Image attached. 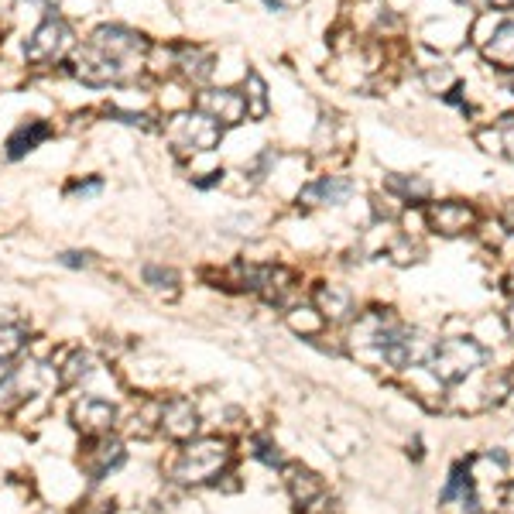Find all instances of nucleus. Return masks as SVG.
Here are the masks:
<instances>
[{
	"mask_svg": "<svg viewBox=\"0 0 514 514\" xmlns=\"http://www.w3.org/2000/svg\"><path fill=\"white\" fill-rule=\"evenodd\" d=\"M234 460V449H230L227 439H189L186 449L179 453L172 467V477L186 487H196V484H213L223 470L230 467Z\"/></svg>",
	"mask_w": 514,
	"mask_h": 514,
	"instance_id": "obj_1",
	"label": "nucleus"
},
{
	"mask_svg": "<svg viewBox=\"0 0 514 514\" xmlns=\"http://www.w3.org/2000/svg\"><path fill=\"white\" fill-rule=\"evenodd\" d=\"M72 48H76V31H72V24L66 18H59L55 11H48L42 24H38L28 35V42H24V59H28L31 66H55V62L72 55Z\"/></svg>",
	"mask_w": 514,
	"mask_h": 514,
	"instance_id": "obj_2",
	"label": "nucleus"
},
{
	"mask_svg": "<svg viewBox=\"0 0 514 514\" xmlns=\"http://www.w3.org/2000/svg\"><path fill=\"white\" fill-rule=\"evenodd\" d=\"M168 144H172L179 155H199V151H213L223 141V127L210 120L206 114H199L196 107L182 110V114L168 117Z\"/></svg>",
	"mask_w": 514,
	"mask_h": 514,
	"instance_id": "obj_3",
	"label": "nucleus"
},
{
	"mask_svg": "<svg viewBox=\"0 0 514 514\" xmlns=\"http://www.w3.org/2000/svg\"><path fill=\"white\" fill-rule=\"evenodd\" d=\"M90 45L100 48L107 59L120 62L124 69H131L134 76L141 72L144 59H148V48H151L148 38H144L141 31L127 28V24H100L90 35Z\"/></svg>",
	"mask_w": 514,
	"mask_h": 514,
	"instance_id": "obj_4",
	"label": "nucleus"
},
{
	"mask_svg": "<svg viewBox=\"0 0 514 514\" xmlns=\"http://www.w3.org/2000/svg\"><path fill=\"white\" fill-rule=\"evenodd\" d=\"M425 364H429V371L443 384H456L484 364V347H480L477 340H467V336H460V340H443L439 347H432Z\"/></svg>",
	"mask_w": 514,
	"mask_h": 514,
	"instance_id": "obj_5",
	"label": "nucleus"
},
{
	"mask_svg": "<svg viewBox=\"0 0 514 514\" xmlns=\"http://www.w3.org/2000/svg\"><path fill=\"white\" fill-rule=\"evenodd\" d=\"M72 72H76L86 86H117V83L134 79L131 69H124L120 62L107 59V55H103L100 48H93L90 42L72 48Z\"/></svg>",
	"mask_w": 514,
	"mask_h": 514,
	"instance_id": "obj_6",
	"label": "nucleus"
},
{
	"mask_svg": "<svg viewBox=\"0 0 514 514\" xmlns=\"http://www.w3.org/2000/svg\"><path fill=\"white\" fill-rule=\"evenodd\" d=\"M196 110L206 114L210 120H216L220 127H234L240 120L247 117V107H244V93L237 90H199L196 93Z\"/></svg>",
	"mask_w": 514,
	"mask_h": 514,
	"instance_id": "obj_7",
	"label": "nucleus"
},
{
	"mask_svg": "<svg viewBox=\"0 0 514 514\" xmlns=\"http://www.w3.org/2000/svg\"><path fill=\"white\" fill-rule=\"evenodd\" d=\"M117 422V405L107 398H96V395H86L72 405V425H76L83 436H107Z\"/></svg>",
	"mask_w": 514,
	"mask_h": 514,
	"instance_id": "obj_8",
	"label": "nucleus"
},
{
	"mask_svg": "<svg viewBox=\"0 0 514 514\" xmlns=\"http://www.w3.org/2000/svg\"><path fill=\"white\" fill-rule=\"evenodd\" d=\"M158 429L165 432L175 443H189L199 429V412L192 405V398H168L158 408Z\"/></svg>",
	"mask_w": 514,
	"mask_h": 514,
	"instance_id": "obj_9",
	"label": "nucleus"
},
{
	"mask_svg": "<svg viewBox=\"0 0 514 514\" xmlns=\"http://www.w3.org/2000/svg\"><path fill=\"white\" fill-rule=\"evenodd\" d=\"M38 381H42V367L38 364H0V412H11L21 398H28L38 388Z\"/></svg>",
	"mask_w": 514,
	"mask_h": 514,
	"instance_id": "obj_10",
	"label": "nucleus"
},
{
	"mask_svg": "<svg viewBox=\"0 0 514 514\" xmlns=\"http://www.w3.org/2000/svg\"><path fill=\"white\" fill-rule=\"evenodd\" d=\"M124 456V443L107 432V436H93V449H86L83 467L90 473V480H103L110 477V470H117L124 463Z\"/></svg>",
	"mask_w": 514,
	"mask_h": 514,
	"instance_id": "obj_11",
	"label": "nucleus"
},
{
	"mask_svg": "<svg viewBox=\"0 0 514 514\" xmlns=\"http://www.w3.org/2000/svg\"><path fill=\"white\" fill-rule=\"evenodd\" d=\"M425 216H429V227L446 237L463 234V230H470L473 223H477V213H473L467 203H432L429 210H425Z\"/></svg>",
	"mask_w": 514,
	"mask_h": 514,
	"instance_id": "obj_12",
	"label": "nucleus"
},
{
	"mask_svg": "<svg viewBox=\"0 0 514 514\" xmlns=\"http://www.w3.org/2000/svg\"><path fill=\"white\" fill-rule=\"evenodd\" d=\"M175 76L189 86H203L213 76V55L199 45H179L175 48Z\"/></svg>",
	"mask_w": 514,
	"mask_h": 514,
	"instance_id": "obj_13",
	"label": "nucleus"
},
{
	"mask_svg": "<svg viewBox=\"0 0 514 514\" xmlns=\"http://www.w3.org/2000/svg\"><path fill=\"white\" fill-rule=\"evenodd\" d=\"M353 192V179L347 175H323V179H316L312 186H305L299 192V203L305 206H340L347 203Z\"/></svg>",
	"mask_w": 514,
	"mask_h": 514,
	"instance_id": "obj_14",
	"label": "nucleus"
},
{
	"mask_svg": "<svg viewBox=\"0 0 514 514\" xmlns=\"http://www.w3.org/2000/svg\"><path fill=\"white\" fill-rule=\"evenodd\" d=\"M55 134V127L48 124V120H24V124L18 127V131L11 134V138H7V158H11V162H18V158H24V155H31V151L38 148V144L42 141H48Z\"/></svg>",
	"mask_w": 514,
	"mask_h": 514,
	"instance_id": "obj_15",
	"label": "nucleus"
},
{
	"mask_svg": "<svg viewBox=\"0 0 514 514\" xmlns=\"http://www.w3.org/2000/svg\"><path fill=\"white\" fill-rule=\"evenodd\" d=\"M439 504H443V511H460V514H480V501H477V491H473V480L463 473V467L453 470V477H449L443 497H439Z\"/></svg>",
	"mask_w": 514,
	"mask_h": 514,
	"instance_id": "obj_16",
	"label": "nucleus"
},
{
	"mask_svg": "<svg viewBox=\"0 0 514 514\" xmlns=\"http://www.w3.org/2000/svg\"><path fill=\"white\" fill-rule=\"evenodd\" d=\"M285 484H288V494H292V501L299 504V508H312V504L323 497V480L316 477L312 470L305 467H288L285 470Z\"/></svg>",
	"mask_w": 514,
	"mask_h": 514,
	"instance_id": "obj_17",
	"label": "nucleus"
},
{
	"mask_svg": "<svg viewBox=\"0 0 514 514\" xmlns=\"http://www.w3.org/2000/svg\"><path fill=\"white\" fill-rule=\"evenodd\" d=\"M316 302H319V316L329 319V323H343V319H350V312H353L350 292L347 288H336V285H319Z\"/></svg>",
	"mask_w": 514,
	"mask_h": 514,
	"instance_id": "obj_18",
	"label": "nucleus"
},
{
	"mask_svg": "<svg viewBox=\"0 0 514 514\" xmlns=\"http://www.w3.org/2000/svg\"><path fill=\"white\" fill-rule=\"evenodd\" d=\"M484 55L501 69H514V21H504L484 45Z\"/></svg>",
	"mask_w": 514,
	"mask_h": 514,
	"instance_id": "obj_19",
	"label": "nucleus"
},
{
	"mask_svg": "<svg viewBox=\"0 0 514 514\" xmlns=\"http://www.w3.org/2000/svg\"><path fill=\"white\" fill-rule=\"evenodd\" d=\"M244 107H247V117H254V120L268 117V110H271L268 86H264V79L257 76V72H247L244 76Z\"/></svg>",
	"mask_w": 514,
	"mask_h": 514,
	"instance_id": "obj_20",
	"label": "nucleus"
},
{
	"mask_svg": "<svg viewBox=\"0 0 514 514\" xmlns=\"http://www.w3.org/2000/svg\"><path fill=\"white\" fill-rule=\"evenodd\" d=\"M28 343V329L21 323H0V364H11Z\"/></svg>",
	"mask_w": 514,
	"mask_h": 514,
	"instance_id": "obj_21",
	"label": "nucleus"
},
{
	"mask_svg": "<svg viewBox=\"0 0 514 514\" xmlns=\"http://www.w3.org/2000/svg\"><path fill=\"white\" fill-rule=\"evenodd\" d=\"M384 186H388L391 192H398L401 199H412V203H419V199H425L432 192L425 179H401V175H388Z\"/></svg>",
	"mask_w": 514,
	"mask_h": 514,
	"instance_id": "obj_22",
	"label": "nucleus"
},
{
	"mask_svg": "<svg viewBox=\"0 0 514 514\" xmlns=\"http://www.w3.org/2000/svg\"><path fill=\"white\" fill-rule=\"evenodd\" d=\"M90 374H93V357H90V353H83V350H76L69 357V364L62 367V384L72 388V384H79L83 377H90Z\"/></svg>",
	"mask_w": 514,
	"mask_h": 514,
	"instance_id": "obj_23",
	"label": "nucleus"
},
{
	"mask_svg": "<svg viewBox=\"0 0 514 514\" xmlns=\"http://www.w3.org/2000/svg\"><path fill=\"white\" fill-rule=\"evenodd\" d=\"M141 278H144V285L148 288H155V292H175V285H179V275H175L172 268H165V264H148V268L141 271Z\"/></svg>",
	"mask_w": 514,
	"mask_h": 514,
	"instance_id": "obj_24",
	"label": "nucleus"
},
{
	"mask_svg": "<svg viewBox=\"0 0 514 514\" xmlns=\"http://www.w3.org/2000/svg\"><path fill=\"white\" fill-rule=\"evenodd\" d=\"M288 326L295 333H305V336H316L323 329V316H316V309H295L288 312Z\"/></svg>",
	"mask_w": 514,
	"mask_h": 514,
	"instance_id": "obj_25",
	"label": "nucleus"
},
{
	"mask_svg": "<svg viewBox=\"0 0 514 514\" xmlns=\"http://www.w3.org/2000/svg\"><path fill=\"white\" fill-rule=\"evenodd\" d=\"M251 446H254V456H257V460H261V463H268V467H278V463H281L278 446H271L268 439H254Z\"/></svg>",
	"mask_w": 514,
	"mask_h": 514,
	"instance_id": "obj_26",
	"label": "nucleus"
},
{
	"mask_svg": "<svg viewBox=\"0 0 514 514\" xmlns=\"http://www.w3.org/2000/svg\"><path fill=\"white\" fill-rule=\"evenodd\" d=\"M103 189V182L100 179H90V182H72L69 186V196L72 199H90V196H96V192Z\"/></svg>",
	"mask_w": 514,
	"mask_h": 514,
	"instance_id": "obj_27",
	"label": "nucleus"
},
{
	"mask_svg": "<svg viewBox=\"0 0 514 514\" xmlns=\"http://www.w3.org/2000/svg\"><path fill=\"white\" fill-rule=\"evenodd\" d=\"M59 261L66 264V268H90L93 254H86V251H66V254H59Z\"/></svg>",
	"mask_w": 514,
	"mask_h": 514,
	"instance_id": "obj_28",
	"label": "nucleus"
},
{
	"mask_svg": "<svg viewBox=\"0 0 514 514\" xmlns=\"http://www.w3.org/2000/svg\"><path fill=\"white\" fill-rule=\"evenodd\" d=\"M504 323H508V333L514 336V305H511L508 312H504Z\"/></svg>",
	"mask_w": 514,
	"mask_h": 514,
	"instance_id": "obj_29",
	"label": "nucleus"
},
{
	"mask_svg": "<svg viewBox=\"0 0 514 514\" xmlns=\"http://www.w3.org/2000/svg\"><path fill=\"white\" fill-rule=\"evenodd\" d=\"M504 504H508V514H514V484L508 487V497H504Z\"/></svg>",
	"mask_w": 514,
	"mask_h": 514,
	"instance_id": "obj_30",
	"label": "nucleus"
},
{
	"mask_svg": "<svg viewBox=\"0 0 514 514\" xmlns=\"http://www.w3.org/2000/svg\"><path fill=\"white\" fill-rule=\"evenodd\" d=\"M268 4H275V7H295V4H302V0H268Z\"/></svg>",
	"mask_w": 514,
	"mask_h": 514,
	"instance_id": "obj_31",
	"label": "nucleus"
},
{
	"mask_svg": "<svg viewBox=\"0 0 514 514\" xmlns=\"http://www.w3.org/2000/svg\"><path fill=\"white\" fill-rule=\"evenodd\" d=\"M511 292H514V275H511Z\"/></svg>",
	"mask_w": 514,
	"mask_h": 514,
	"instance_id": "obj_32",
	"label": "nucleus"
}]
</instances>
